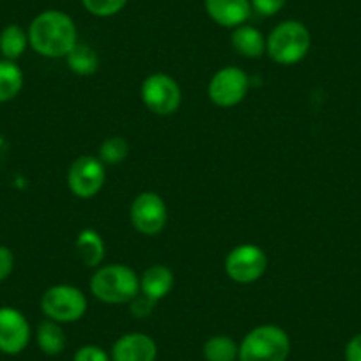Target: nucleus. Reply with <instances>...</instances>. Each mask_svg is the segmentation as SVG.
<instances>
[{
    "label": "nucleus",
    "mask_w": 361,
    "mask_h": 361,
    "mask_svg": "<svg viewBox=\"0 0 361 361\" xmlns=\"http://www.w3.org/2000/svg\"><path fill=\"white\" fill-rule=\"evenodd\" d=\"M250 89V78L243 69L235 66L218 69L207 87V96L211 102L221 109H231L239 105L246 98Z\"/></svg>",
    "instance_id": "obj_9"
},
{
    "label": "nucleus",
    "mask_w": 361,
    "mask_h": 361,
    "mask_svg": "<svg viewBox=\"0 0 361 361\" xmlns=\"http://www.w3.org/2000/svg\"><path fill=\"white\" fill-rule=\"evenodd\" d=\"M131 224L140 234L156 235L165 228L169 220L166 204L158 193L144 192L135 197L131 204Z\"/></svg>",
    "instance_id": "obj_10"
},
{
    "label": "nucleus",
    "mask_w": 361,
    "mask_h": 361,
    "mask_svg": "<svg viewBox=\"0 0 361 361\" xmlns=\"http://www.w3.org/2000/svg\"><path fill=\"white\" fill-rule=\"evenodd\" d=\"M73 361H110V356L99 345H83L76 350Z\"/></svg>",
    "instance_id": "obj_24"
},
{
    "label": "nucleus",
    "mask_w": 361,
    "mask_h": 361,
    "mask_svg": "<svg viewBox=\"0 0 361 361\" xmlns=\"http://www.w3.org/2000/svg\"><path fill=\"white\" fill-rule=\"evenodd\" d=\"M206 361H235L239 357V343L227 335L211 336L204 343Z\"/></svg>",
    "instance_id": "obj_21"
},
{
    "label": "nucleus",
    "mask_w": 361,
    "mask_h": 361,
    "mask_svg": "<svg viewBox=\"0 0 361 361\" xmlns=\"http://www.w3.org/2000/svg\"><path fill=\"white\" fill-rule=\"evenodd\" d=\"M267 269V255L260 246L252 245V243H245V245H238L228 252L227 259H225V273L228 279L235 283H253Z\"/></svg>",
    "instance_id": "obj_7"
},
{
    "label": "nucleus",
    "mask_w": 361,
    "mask_h": 361,
    "mask_svg": "<svg viewBox=\"0 0 361 361\" xmlns=\"http://www.w3.org/2000/svg\"><path fill=\"white\" fill-rule=\"evenodd\" d=\"M30 342V324L13 307H0V353L20 354Z\"/></svg>",
    "instance_id": "obj_11"
},
{
    "label": "nucleus",
    "mask_w": 361,
    "mask_h": 361,
    "mask_svg": "<svg viewBox=\"0 0 361 361\" xmlns=\"http://www.w3.org/2000/svg\"><path fill=\"white\" fill-rule=\"evenodd\" d=\"M27 34L32 50L47 59H66L78 43L75 22L59 9L39 13L32 20Z\"/></svg>",
    "instance_id": "obj_1"
},
{
    "label": "nucleus",
    "mask_w": 361,
    "mask_h": 361,
    "mask_svg": "<svg viewBox=\"0 0 361 361\" xmlns=\"http://www.w3.org/2000/svg\"><path fill=\"white\" fill-rule=\"evenodd\" d=\"M36 342L39 349L48 356H57L68 345V336L62 329L61 322H55L47 319L41 322L36 329Z\"/></svg>",
    "instance_id": "obj_17"
},
{
    "label": "nucleus",
    "mask_w": 361,
    "mask_h": 361,
    "mask_svg": "<svg viewBox=\"0 0 361 361\" xmlns=\"http://www.w3.org/2000/svg\"><path fill=\"white\" fill-rule=\"evenodd\" d=\"M29 47V34L16 23L4 27L0 32V54L8 61H18Z\"/></svg>",
    "instance_id": "obj_18"
},
{
    "label": "nucleus",
    "mask_w": 361,
    "mask_h": 361,
    "mask_svg": "<svg viewBox=\"0 0 361 361\" xmlns=\"http://www.w3.org/2000/svg\"><path fill=\"white\" fill-rule=\"evenodd\" d=\"M204 8L214 23L227 29L245 25L252 15L250 0H204Z\"/></svg>",
    "instance_id": "obj_13"
},
{
    "label": "nucleus",
    "mask_w": 361,
    "mask_h": 361,
    "mask_svg": "<svg viewBox=\"0 0 361 361\" xmlns=\"http://www.w3.org/2000/svg\"><path fill=\"white\" fill-rule=\"evenodd\" d=\"M140 96L144 105L156 116H172L183 102L179 83L166 73L149 75L142 83Z\"/></svg>",
    "instance_id": "obj_6"
},
{
    "label": "nucleus",
    "mask_w": 361,
    "mask_h": 361,
    "mask_svg": "<svg viewBox=\"0 0 361 361\" xmlns=\"http://www.w3.org/2000/svg\"><path fill=\"white\" fill-rule=\"evenodd\" d=\"M130 303H131V314H133L135 317H147V315L152 312V308H154L156 301L149 300L147 296L138 293V296L135 298V300H131Z\"/></svg>",
    "instance_id": "obj_27"
},
{
    "label": "nucleus",
    "mask_w": 361,
    "mask_h": 361,
    "mask_svg": "<svg viewBox=\"0 0 361 361\" xmlns=\"http://www.w3.org/2000/svg\"><path fill=\"white\" fill-rule=\"evenodd\" d=\"M23 89V71L15 61H0V103L15 99Z\"/></svg>",
    "instance_id": "obj_19"
},
{
    "label": "nucleus",
    "mask_w": 361,
    "mask_h": 361,
    "mask_svg": "<svg viewBox=\"0 0 361 361\" xmlns=\"http://www.w3.org/2000/svg\"><path fill=\"white\" fill-rule=\"evenodd\" d=\"M41 310L47 319L55 322H76L85 315L87 298L78 287L59 283L44 290L41 298Z\"/></svg>",
    "instance_id": "obj_5"
},
{
    "label": "nucleus",
    "mask_w": 361,
    "mask_h": 361,
    "mask_svg": "<svg viewBox=\"0 0 361 361\" xmlns=\"http://www.w3.org/2000/svg\"><path fill=\"white\" fill-rule=\"evenodd\" d=\"M158 345L145 333H126L112 347V361H156Z\"/></svg>",
    "instance_id": "obj_12"
},
{
    "label": "nucleus",
    "mask_w": 361,
    "mask_h": 361,
    "mask_svg": "<svg viewBox=\"0 0 361 361\" xmlns=\"http://www.w3.org/2000/svg\"><path fill=\"white\" fill-rule=\"evenodd\" d=\"M172 287L173 273L170 271V267L163 266V264L149 266L140 276V293L147 296L149 300L156 301V303L165 296H169Z\"/></svg>",
    "instance_id": "obj_14"
},
{
    "label": "nucleus",
    "mask_w": 361,
    "mask_h": 361,
    "mask_svg": "<svg viewBox=\"0 0 361 361\" xmlns=\"http://www.w3.org/2000/svg\"><path fill=\"white\" fill-rule=\"evenodd\" d=\"M250 2H252V9H255L259 15L275 16L276 13L282 11L287 0H250Z\"/></svg>",
    "instance_id": "obj_25"
},
{
    "label": "nucleus",
    "mask_w": 361,
    "mask_h": 361,
    "mask_svg": "<svg viewBox=\"0 0 361 361\" xmlns=\"http://www.w3.org/2000/svg\"><path fill=\"white\" fill-rule=\"evenodd\" d=\"M90 293L103 303H130L140 293V279L133 267L124 264H109L96 269L90 279Z\"/></svg>",
    "instance_id": "obj_2"
},
{
    "label": "nucleus",
    "mask_w": 361,
    "mask_h": 361,
    "mask_svg": "<svg viewBox=\"0 0 361 361\" xmlns=\"http://www.w3.org/2000/svg\"><path fill=\"white\" fill-rule=\"evenodd\" d=\"M310 44V30L298 20H286L269 32L266 51L276 64L293 66L307 57Z\"/></svg>",
    "instance_id": "obj_3"
},
{
    "label": "nucleus",
    "mask_w": 361,
    "mask_h": 361,
    "mask_svg": "<svg viewBox=\"0 0 361 361\" xmlns=\"http://www.w3.org/2000/svg\"><path fill=\"white\" fill-rule=\"evenodd\" d=\"M130 152V144L123 137H109L99 147V159L105 165H117L124 161Z\"/></svg>",
    "instance_id": "obj_22"
},
{
    "label": "nucleus",
    "mask_w": 361,
    "mask_h": 361,
    "mask_svg": "<svg viewBox=\"0 0 361 361\" xmlns=\"http://www.w3.org/2000/svg\"><path fill=\"white\" fill-rule=\"evenodd\" d=\"M105 163L96 156H80L68 170V186L78 199H92L102 192L106 179Z\"/></svg>",
    "instance_id": "obj_8"
},
{
    "label": "nucleus",
    "mask_w": 361,
    "mask_h": 361,
    "mask_svg": "<svg viewBox=\"0 0 361 361\" xmlns=\"http://www.w3.org/2000/svg\"><path fill=\"white\" fill-rule=\"evenodd\" d=\"M290 338L286 329L262 324L246 333L239 343V361H287Z\"/></svg>",
    "instance_id": "obj_4"
},
{
    "label": "nucleus",
    "mask_w": 361,
    "mask_h": 361,
    "mask_svg": "<svg viewBox=\"0 0 361 361\" xmlns=\"http://www.w3.org/2000/svg\"><path fill=\"white\" fill-rule=\"evenodd\" d=\"M75 248L87 267H98L105 259V241L94 228H83L76 238Z\"/></svg>",
    "instance_id": "obj_16"
},
{
    "label": "nucleus",
    "mask_w": 361,
    "mask_h": 361,
    "mask_svg": "<svg viewBox=\"0 0 361 361\" xmlns=\"http://www.w3.org/2000/svg\"><path fill=\"white\" fill-rule=\"evenodd\" d=\"M231 43L239 55L246 59H260L266 54V37L252 25H239L232 32Z\"/></svg>",
    "instance_id": "obj_15"
},
{
    "label": "nucleus",
    "mask_w": 361,
    "mask_h": 361,
    "mask_svg": "<svg viewBox=\"0 0 361 361\" xmlns=\"http://www.w3.org/2000/svg\"><path fill=\"white\" fill-rule=\"evenodd\" d=\"M13 269H15V253L8 246L0 245V283L9 279Z\"/></svg>",
    "instance_id": "obj_26"
},
{
    "label": "nucleus",
    "mask_w": 361,
    "mask_h": 361,
    "mask_svg": "<svg viewBox=\"0 0 361 361\" xmlns=\"http://www.w3.org/2000/svg\"><path fill=\"white\" fill-rule=\"evenodd\" d=\"M68 68L80 76L94 75L99 68V57L94 48L85 43H76L75 48L66 57Z\"/></svg>",
    "instance_id": "obj_20"
},
{
    "label": "nucleus",
    "mask_w": 361,
    "mask_h": 361,
    "mask_svg": "<svg viewBox=\"0 0 361 361\" xmlns=\"http://www.w3.org/2000/svg\"><path fill=\"white\" fill-rule=\"evenodd\" d=\"M83 8L90 15L99 16V18H109V16L117 15L128 4V0H82Z\"/></svg>",
    "instance_id": "obj_23"
},
{
    "label": "nucleus",
    "mask_w": 361,
    "mask_h": 361,
    "mask_svg": "<svg viewBox=\"0 0 361 361\" xmlns=\"http://www.w3.org/2000/svg\"><path fill=\"white\" fill-rule=\"evenodd\" d=\"M345 361H361V333L347 342Z\"/></svg>",
    "instance_id": "obj_28"
}]
</instances>
